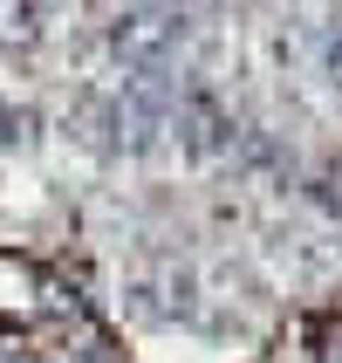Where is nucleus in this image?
<instances>
[{
	"instance_id": "1",
	"label": "nucleus",
	"mask_w": 342,
	"mask_h": 363,
	"mask_svg": "<svg viewBox=\"0 0 342 363\" xmlns=\"http://www.w3.org/2000/svg\"><path fill=\"white\" fill-rule=\"evenodd\" d=\"M185 41H192V21H185V7H171V0H144V7H123V14L110 21V55H117L130 76H164V69L185 55Z\"/></svg>"
},
{
	"instance_id": "5",
	"label": "nucleus",
	"mask_w": 342,
	"mask_h": 363,
	"mask_svg": "<svg viewBox=\"0 0 342 363\" xmlns=\"http://www.w3.org/2000/svg\"><path fill=\"white\" fill-rule=\"evenodd\" d=\"M171 7H185V0H171Z\"/></svg>"
},
{
	"instance_id": "3",
	"label": "nucleus",
	"mask_w": 342,
	"mask_h": 363,
	"mask_svg": "<svg viewBox=\"0 0 342 363\" xmlns=\"http://www.w3.org/2000/svg\"><path fill=\"white\" fill-rule=\"evenodd\" d=\"M322 69H329V89L342 96V28L329 35V48H322Z\"/></svg>"
},
{
	"instance_id": "2",
	"label": "nucleus",
	"mask_w": 342,
	"mask_h": 363,
	"mask_svg": "<svg viewBox=\"0 0 342 363\" xmlns=\"http://www.w3.org/2000/svg\"><path fill=\"white\" fill-rule=\"evenodd\" d=\"M41 35H48L41 0H0V48H35Z\"/></svg>"
},
{
	"instance_id": "4",
	"label": "nucleus",
	"mask_w": 342,
	"mask_h": 363,
	"mask_svg": "<svg viewBox=\"0 0 342 363\" xmlns=\"http://www.w3.org/2000/svg\"><path fill=\"white\" fill-rule=\"evenodd\" d=\"M329 363H342V343H336V357H329Z\"/></svg>"
}]
</instances>
